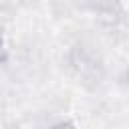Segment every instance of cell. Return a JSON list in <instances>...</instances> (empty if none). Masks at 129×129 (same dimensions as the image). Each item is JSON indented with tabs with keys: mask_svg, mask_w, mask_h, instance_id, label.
<instances>
[{
	"mask_svg": "<svg viewBox=\"0 0 129 129\" xmlns=\"http://www.w3.org/2000/svg\"><path fill=\"white\" fill-rule=\"evenodd\" d=\"M54 129H71L69 125H60V127H54Z\"/></svg>",
	"mask_w": 129,
	"mask_h": 129,
	"instance_id": "obj_1",
	"label": "cell"
}]
</instances>
